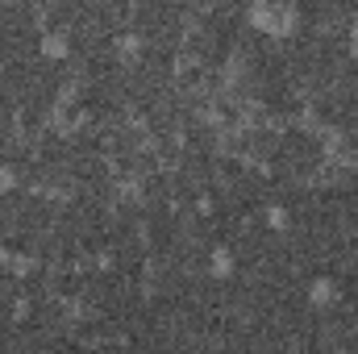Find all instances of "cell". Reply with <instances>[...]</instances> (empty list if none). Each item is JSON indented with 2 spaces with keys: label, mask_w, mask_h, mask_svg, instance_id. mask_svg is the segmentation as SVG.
I'll list each match as a JSON object with an SVG mask.
<instances>
[{
  "label": "cell",
  "mask_w": 358,
  "mask_h": 354,
  "mask_svg": "<svg viewBox=\"0 0 358 354\" xmlns=\"http://www.w3.org/2000/svg\"><path fill=\"white\" fill-rule=\"evenodd\" d=\"M208 275H217V279H229V275H234V255H229L225 246L213 250V259H208Z\"/></svg>",
  "instance_id": "4"
},
{
  "label": "cell",
  "mask_w": 358,
  "mask_h": 354,
  "mask_svg": "<svg viewBox=\"0 0 358 354\" xmlns=\"http://www.w3.org/2000/svg\"><path fill=\"white\" fill-rule=\"evenodd\" d=\"M267 225L271 229H287V208H267Z\"/></svg>",
  "instance_id": "5"
},
{
  "label": "cell",
  "mask_w": 358,
  "mask_h": 354,
  "mask_svg": "<svg viewBox=\"0 0 358 354\" xmlns=\"http://www.w3.org/2000/svg\"><path fill=\"white\" fill-rule=\"evenodd\" d=\"M113 55H117V63L134 67V63L146 55V38H142V34H117V38H113Z\"/></svg>",
  "instance_id": "1"
},
{
  "label": "cell",
  "mask_w": 358,
  "mask_h": 354,
  "mask_svg": "<svg viewBox=\"0 0 358 354\" xmlns=\"http://www.w3.org/2000/svg\"><path fill=\"white\" fill-rule=\"evenodd\" d=\"M38 46H42L46 59H67V55H71V34H67V29H46Z\"/></svg>",
  "instance_id": "2"
},
{
  "label": "cell",
  "mask_w": 358,
  "mask_h": 354,
  "mask_svg": "<svg viewBox=\"0 0 358 354\" xmlns=\"http://www.w3.org/2000/svg\"><path fill=\"white\" fill-rule=\"evenodd\" d=\"M346 46H350V55L358 59V21L350 25V34H346Z\"/></svg>",
  "instance_id": "6"
},
{
  "label": "cell",
  "mask_w": 358,
  "mask_h": 354,
  "mask_svg": "<svg viewBox=\"0 0 358 354\" xmlns=\"http://www.w3.org/2000/svg\"><path fill=\"white\" fill-rule=\"evenodd\" d=\"M308 304H313V309H334V304H338V283H334V279H313Z\"/></svg>",
  "instance_id": "3"
}]
</instances>
